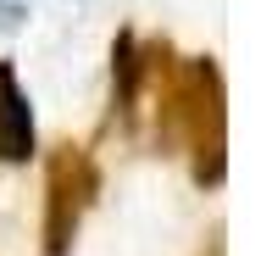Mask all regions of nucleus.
I'll use <instances>...</instances> for the list:
<instances>
[{
	"instance_id": "f257e3e1",
	"label": "nucleus",
	"mask_w": 261,
	"mask_h": 256,
	"mask_svg": "<svg viewBox=\"0 0 261 256\" xmlns=\"http://www.w3.org/2000/svg\"><path fill=\"white\" fill-rule=\"evenodd\" d=\"M95 195V167L84 151H56L50 156V217H45V251L67 256L72 251V234H78V217Z\"/></svg>"
},
{
	"instance_id": "f03ea898",
	"label": "nucleus",
	"mask_w": 261,
	"mask_h": 256,
	"mask_svg": "<svg viewBox=\"0 0 261 256\" xmlns=\"http://www.w3.org/2000/svg\"><path fill=\"white\" fill-rule=\"evenodd\" d=\"M184 111H189V139H195V178L217 184L222 178V78H217L211 61L189 67Z\"/></svg>"
},
{
	"instance_id": "7ed1b4c3",
	"label": "nucleus",
	"mask_w": 261,
	"mask_h": 256,
	"mask_svg": "<svg viewBox=\"0 0 261 256\" xmlns=\"http://www.w3.org/2000/svg\"><path fill=\"white\" fill-rule=\"evenodd\" d=\"M34 156V106L17 84V67L0 61V161H28Z\"/></svg>"
},
{
	"instance_id": "20e7f679",
	"label": "nucleus",
	"mask_w": 261,
	"mask_h": 256,
	"mask_svg": "<svg viewBox=\"0 0 261 256\" xmlns=\"http://www.w3.org/2000/svg\"><path fill=\"white\" fill-rule=\"evenodd\" d=\"M111 78H117V106H128V101H134V84H139L134 34H117V45H111Z\"/></svg>"
}]
</instances>
